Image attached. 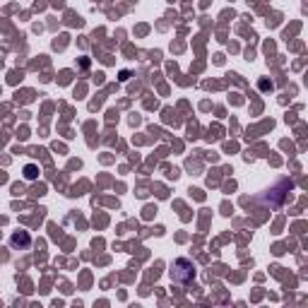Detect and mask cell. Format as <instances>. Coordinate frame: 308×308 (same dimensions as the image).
I'll list each match as a JSON object with an SVG mask.
<instances>
[{
    "label": "cell",
    "instance_id": "obj_2",
    "mask_svg": "<svg viewBox=\"0 0 308 308\" xmlns=\"http://www.w3.org/2000/svg\"><path fill=\"white\" fill-rule=\"evenodd\" d=\"M27 179H36V169L34 166H27Z\"/></svg>",
    "mask_w": 308,
    "mask_h": 308
},
{
    "label": "cell",
    "instance_id": "obj_1",
    "mask_svg": "<svg viewBox=\"0 0 308 308\" xmlns=\"http://www.w3.org/2000/svg\"><path fill=\"white\" fill-rule=\"evenodd\" d=\"M12 243H15V246H27V243H29V236H27V234H15V239H12Z\"/></svg>",
    "mask_w": 308,
    "mask_h": 308
}]
</instances>
